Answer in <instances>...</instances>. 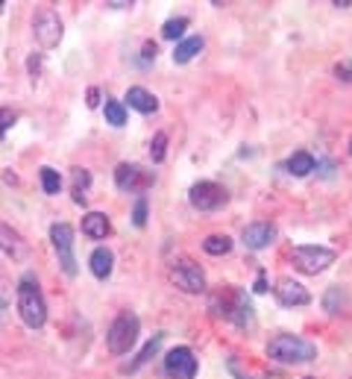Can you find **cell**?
Segmentation results:
<instances>
[{
  "label": "cell",
  "mask_w": 352,
  "mask_h": 379,
  "mask_svg": "<svg viewBox=\"0 0 352 379\" xmlns=\"http://www.w3.org/2000/svg\"><path fill=\"white\" fill-rule=\"evenodd\" d=\"M185 27H188V18H171V21H167L164 27H162V36L164 38H182V36H185Z\"/></svg>",
  "instance_id": "obj_24"
},
{
  "label": "cell",
  "mask_w": 352,
  "mask_h": 379,
  "mask_svg": "<svg viewBox=\"0 0 352 379\" xmlns=\"http://www.w3.org/2000/svg\"><path fill=\"white\" fill-rule=\"evenodd\" d=\"M135 341H138V318H135L132 312H121V315L115 318V324H112L109 332H106L109 353H112V356L130 353Z\"/></svg>",
  "instance_id": "obj_3"
},
{
  "label": "cell",
  "mask_w": 352,
  "mask_h": 379,
  "mask_svg": "<svg viewBox=\"0 0 352 379\" xmlns=\"http://www.w3.org/2000/svg\"><path fill=\"white\" fill-rule=\"evenodd\" d=\"M291 259H293V268L297 271L314 276V274H323L335 262V250L317 247V244H300V247H293Z\"/></svg>",
  "instance_id": "obj_4"
},
{
  "label": "cell",
  "mask_w": 352,
  "mask_h": 379,
  "mask_svg": "<svg viewBox=\"0 0 352 379\" xmlns=\"http://www.w3.org/2000/svg\"><path fill=\"white\" fill-rule=\"evenodd\" d=\"M144 59H156V45H153V41L144 45Z\"/></svg>",
  "instance_id": "obj_32"
},
{
  "label": "cell",
  "mask_w": 352,
  "mask_h": 379,
  "mask_svg": "<svg viewBox=\"0 0 352 379\" xmlns=\"http://www.w3.org/2000/svg\"><path fill=\"white\" fill-rule=\"evenodd\" d=\"M335 74L341 77V80H346V82H352V65H337Z\"/></svg>",
  "instance_id": "obj_28"
},
{
  "label": "cell",
  "mask_w": 352,
  "mask_h": 379,
  "mask_svg": "<svg viewBox=\"0 0 352 379\" xmlns=\"http://www.w3.org/2000/svg\"><path fill=\"white\" fill-rule=\"evenodd\" d=\"M256 294H264L267 291V279H264V271H259V279H256V288H252Z\"/></svg>",
  "instance_id": "obj_29"
},
{
  "label": "cell",
  "mask_w": 352,
  "mask_h": 379,
  "mask_svg": "<svg viewBox=\"0 0 352 379\" xmlns=\"http://www.w3.org/2000/svg\"><path fill=\"white\" fill-rule=\"evenodd\" d=\"M82 232H86L89 238H94V241H100V238H106L112 232V223L103 212H89L86 218H82Z\"/></svg>",
  "instance_id": "obj_13"
},
{
  "label": "cell",
  "mask_w": 352,
  "mask_h": 379,
  "mask_svg": "<svg viewBox=\"0 0 352 379\" xmlns=\"http://www.w3.org/2000/svg\"><path fill=\"white\" fill-rule=\"evenodd\" d=\"M132 223H135V227H144V223H147V200L144 198H138V203L132 209Z\"/></svg>",
  "instance_id": "obj_26"
},
{
  "label": "cell",
  "mask_w": 352,
  "mask_h": 379,
  "mask_svg": "<svg viewBox=\"0 0 352 379\" xmlns=\"http://www.w3.org/2000/svg\"><path fill=\"white\" fill-rule=\"evenodd\" d=\"M241 241L250 250H264V247H270L276 241V227H273V223H267V221L250 223V227L244 230V235H241Z\"/></svg>",
  "instance_id": "obj_11"
},
{
  "label": "cell",
  "mask_w": 352,
  "mask_h": 379,
  "mask_svg": "<svg viewBox=\"0 0 352 379\" xmlns=\"http://www.w3.org/2000/svg\"><path fill=\"white\" fill-rule=\"evenodd\" d=\"M206 47V41H203V36H191V38H182L179 45H176V50H174V62L176 65H185V62H191L194 56H200V50Z\"/></svg>",
  "instance_id": "obj_15"
},
{
  "label": "cell",
  "mask_w": 352,
  "mask_h": 379,
  "mask_svg": "<svg viewBox=\"0 0 352 379\" xmlns=\"http://www.w3.org/2000/svg\"><path fill=\"white\" fill-rule=\"evenodd\" d=\"M171 283L179 288V291H185V294H203L206 291V274H203V268L197 262H191V259H174L171 262Z\"/></svg>",
  "instance_id": "obj_5"
},
{
  "label": "cell",
  "mask_w": 352,
  "mask_h": 379,
  "mask_svg": "<svg viewBox=\"0 0 352 379\" xmlns=\"http://www.w3.org/2000/svg\"><path fill=\"white\" fill-rule=\"evenodd\" d=\"M12 124H15V115H12V112H9V109H3V133L9 130V126H12Z\"/></svg>",
  "instance_id": "obj_31"
},
{
  "label": "cell",
  "mask_w": 352,
  "mask_h": 379,
  "mask_svg": "<svg viewBox=\"0 0 352 379\" xmlns=\"http://www.w3.org/2000/svg\"><path fill=\"white\" fill-rule=\"evenodd\" d=\"M70 177H74V188H77L74 200H77V203H82L86 198H82L79 191H86V188L91 186V174H89V171H82V168H74V171H70Z\"/></svg>",
  "instance_id": "obj_23"
},
{
  "label": "cell",
  "mask_w": 352,
  "mask_h": 379,
  "mask_svg": "<svg viewBox=\"0 0 352 379\" xmlns=\"http://www.w3.org/2000/svg\"><path fill=\"white\" fill-rule=\"evenodd\" d=\"M285 168H288V174H293V177H308V174H312V168H314V156H312V153H305V150H297L288 159Z\"/></svg>",
  "instance_id": "obj_17"
},
{
  "label": "cell",
  "mask_w": 352,
  "mask_h": 379,
  "mask_svg": "<svg viewBox=\"0 0 352 379\" xmlns=\"http://www.w3.org/2000/svg\"><path fill=\"white\" fill-rule=\"evenodd\" d=\"M50 241L59 253V265L68 276H77V259H74V227L70 223H53Z\"/></svg>",
  "instance_id": "obj_6"
},
{
  "label": "cell",
  "mask_w": 352,
  "mask_h": 379,
  "mask_svg": "<svg viewBox=\"0 0 352 379\" xmlns=\"http://www.w3.org/2000/svg\"><path fill=\"white\" fill-rule=\"evenodd\" d=\"M203 250L211 253V256H223V253L232 250V238L229 235H208L203 241Z\"/></svg>",
  "instance_id": "obj_19"
},
{
  "label": "cell",
  "mask_w": 352,
  "mask_h": 379,
  "mask_svg": "<svg viewBox=\"0 0 352 379\" xmlns=\"http://www.w3.org/2000/svg\"><path fill=\"white\" fill-rule=\"evenodd\" d=\"M188 200L194 209H200V212H215V209H220L223 203L229 200L227 188H220L217 182H197V186H191L188 191Z\"/></svg>",
  "instance_id": "obj_8"
},
{
  "label": "cell",
  "mask_w": 352,
  "mask_h": 379,
  "mask_svg": "<svg viewBox=\"0 0 352 379\" xmlns=\"http://www.w3.org/2000/svg\"><path fill=\"white\" fill-rule=\"evenodd\" d=\"M267 356L285 364H303V362H312L317 356V350L312 341L300 339V335H276V339L267 341Z\"/></svg>",
  "instance_id": "obj_2"
},
{
  "label": "cell",
  "mask_w": 352,
  "mask_h": 379,
  "mask_svg": "<svg viewBox=\"0 0 352 379\" xmlns=\"http://www.w3.org/2000/svg\"><path fill=\"white\" fill-rule=\"evenodd\" d=\"M18 312L30 329H41L47 320V306H45V297H41L33 274H24L18 283Z\"/></svg>",
  "instance_id": "obj_1"
},
{
  "label": "cell",
  "mask_w": 352,
  "mask_h": 379,
  "mask_svg": "<svg viewBox=\"0 0 352 379\" xmlns=\"http://www.w3.org/2000/svg\"><path fill=\"white\" fill-rule=\"evenodd\" d=\"M159 344H162V332H159V335H156V339H153V341H150V344L144 347V353H141V356H138V362H135V368H138V364H144V362H147V359H150L153 353H156V350H159Z\"/></svg>",
  "instance_id": "obj_27"
},
{
  "label": "cell",
  "mask_w": 352,
  "mask_h": 379,
  "mask_svg": "<svg viewBox=\"0 0 352 379\" xmlns=\"http://www.w3.org/2000/svg\"><path fill=\"white\" fill-rule=\"evenodd\" d=\"M349 153H352V138H349Z\"/></svg>",
  "instance_id": "obj_33"
},
{
  "label": "cell",
  "mask_w": 352,
  "mask_h": 379,
  "mask_svg": "<svg viewBox=\"0 0 352 379\" xmlns=\"http://www.w3.org/2000/svg\"><path fill=\"white\" fill-rule=\"evenodd\" d=\"M41 188L47 194H59L62 191V177L53 171V168H41Z\"/></svg>",
  "instance_id": "obj_20"
},
{
  "label": "cell",
  "mask_w": 352,
  "mask_h": 379,
  "mask_svg": "<svg viewBox=\"0 0 352 379\" xmlns=\"http://www.w3.org/2000/svg\"><path fill=\"white\" fill-rule=\"evenodd\" d=\"M126 103H130L132 109H138V112H144V115H153V112L159 109V101L141 86H132L130 91H126Z\"/></svg>",
  "instance_id": "obj_14"
},
{
  "label": "cell",
  "mask_w": 352,
  "mask_h": 379,
  "mask_svg": "<svg viewBox=\"0 0 352 379\" xmlns=\"http://www.w3.org/2000/svg\"><path fill=\"white\" fill-rule=\"evenodd\" d=\"M3 253L6 256H24V244L18 241V235L3 223Z\"/></svg>",
  "instance_id": "obj_21"
},
{
  "label": "cell",
  "mask_w": 352,
  "mask_h": 379,
  "mask_svg": "<svg viewBox=\"0 0 352 379\" xmlns=\"http://www.w3.org/2000/svg\"><path fill=\"white\" fill-rule=\"evenodd\" d=\"M164 371L171 379H194L197 373V356L188 347H174L171 353L164 356Z\"/></svg>",
  "instance_id": "obj_9"
},
{
  "label": "cell",
  "mask_w": 352,
  "mask_h": 379,
  "mask_svg": "<svg viewBox=\"0 0 352 379\" xmlns=\"http://www.w3.org/2000/svg\"><path fill=\"white\" fill-rule=\"evenodd\" d=\"M97 103H100V91L91 86V89H89V106H97Z\"/></svg>",
  "instance_id": "obj_30"
},
{
  "label": "cell",
  "mask_w": 352,
  "mask_h": 379,
  "mask_svg": "<svg viewBox=\"0 0 352 379\" xmlns=\"http://www.w3.org/2000/svg\"><path fill=\"white\" fill-rule=\"evenodd\" d=\"M115 182L121 191H144L147 186H153V174L144 171L141 165H130L123 162L115 168Z\"/></svg>",
  "instance_id": "obj_10"
},
{
  "label": "cell",
  "mask_w": 352,
  "mask_h": 379,
  "mask_svg": "<svg viewBox=\"0 0 352 379\" xmlns=\"http://www.w3.org/2000/svg\"><path fill=\"white\" fill-rule=\"evenodd\" d=\"M103 112H106V121H109L112 126H123V124H126V112H123V106H121L118 101H106Z\"/></svg>",
  "instance_id": "obj_22"
},
{
  "label": "cell",
  "mask_w": 352,
  "mask_h": 379,
  "mask_svg": "<svg viewBox=\"0 0 352 379\" xmlns=\"http://www.w3.org/2000/svg\"><path fill=\"white\" fill-rule=\"evenodd\" d=\"M89 265H91V274H94L97 279H106V276L112 274V268H115V256H112L109 247H97V250L91 253Z\"/></svg>",
  "instance_id": "obj_16"
},
{
  "label": "cell",
  "mask_w": 352,
  "mask_h": 379,
  "mask_svg": "<svg viewBox=\"0 0 352 379\" xmlns=\"http://www.w3.org/2000/svg\"><path fill=\"white\" fill-rule=\"evenodd\" d=\"M33 33L38 38V45L45 50H53L56 45L62 41V18L56 15L53 9H38L36 18H33Z\"/></svg>",
  "instance_id": "obj_7"
},
{
  "label": "cell",
  "mask_w": 352,
  "mask_h": 379,
  "mask_svg": "<svg viewBox=\"0 0 352 379\" xmlns=\"http://www.w3.org/2000/svg\"><path fill=\"white\" fill-rule=\"evenodd\" d=\"M276 300L282 306L293 309V306H308V303H312V294L305 291V285L293 283V279H279V283H276Z\"/></svg>",
  "instance_id": "obj_12"
},
{
  "label": "cell",
  "mask_w": 352,
  "mask_h": 379,
  "mask_svg": "<svg viewBox=\"0 0 352 379\" xmlns=\"http://www.w3.org/2000/svg\"><path fill=\"white\" fill-rule=\"evenodd\" d=\"M349 306V294L346 291H341V288H329L326 291V297H323V309H326L329 315H337V312H344V309Z\"/></svg>",
  "instance_id": "obj_18"
},
{
  "label": "cell",
  "mask_w": 352,
  "mask_h": 379,
  "mask_svg": "<svg viewBox=\"0 0 352 379\" xmlns=\"http://www.w3.org/2000/svg\"><path fill=\"white\" fill-rule=\"evenodd\" d=\"M164 153H167V135H164V133H156V135H153V142H150V156H153V162H162Z\"/></svg>",
  "instance_id": "obj_25"
}]
</instances>
